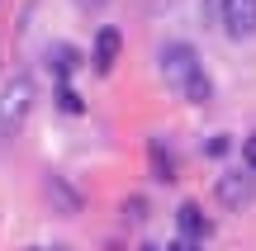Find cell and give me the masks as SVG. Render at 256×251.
<instances>
[{
    "label": "cell",
    "instance_id": "cell-12",
    "mask_svg": "<svg viewBox=\"0 0 256 251\" xmlns=\"http://www.w3.org/2000/svg\"><path fill=\"white\" fill-rule=\"evenodd\" d=\"M242 157H247V171H252V176H256V133H252V138H247V142H242Z\"/></svg>",
    "mask_w": 256,
    "mask_h": 251
},
{
    "label": "cell",
    "instance_id": "cell-16",
    "mask_svg": "<svg viewBox=\"0 0 256 251\" xmlns=\"http://www.w3.org/2000/svg\"><path fill=\"white\" fill-rule=\"evenodd\" d=\"M34 251H38V247H34Z\"/></svg>",
    "mask_w": 256,
    "mask_h": 251
},
{
    "label": "cell",
    "instance_id": "cell-10",
    "mask_svg": "<svg viewBox=\"0 0 256 251\" xmlns=\"http://www.w3.org/2000/svg\"><path fill=\"white\" fill-rule=\"evenodd\" d=\"M57 104H62V114H81V109H86V104H81V95H76L66 81L57 85Z\"/></svg>",
    "mask_w": 256,
    "mask_h": 251
},
{
    "label": "cell",
    "instance_id": "cell-2",
    "mask_svg": "<svg viewBox=\"0 0 256 251\" xmlns=\"http://www.w3.org/2000/svg\"><path fill=\"white\" fill-rule=\"evenodd\" d=\"M34 100H38V85H34V76H10L5 85H0V133H19L24 128V119H28V109H34Z\"/></svg>",
    "mask_w": 256,
    "mask_h": 251
},
{
    "label": "cell",
    "instance_id": "cell-8",
    "mask_svg": "<svg viewBox=\"0 0 256 251\" xmlns=\"http://www.w3.org/2000/svg\"><path fill=\"white\" fill-rule=\"evenodd\" d=\"M152 171H156V180H162V185H171V180H176V161H171V147H166L162 138H152Z\"/></svg>",
    "mask_w": 256,
    "mask_h": 251
},
{
    "label": "cell",
    "instance_id": "cell-11",
    "mask_svg": "<svg viewBox=\"0 0 256 251\" xmlns=\"http://www.w3.org/2000/svg\"><path fill=\"white\" fill-rule=\"evenodd\" d=\"M124 218H128V223H142V218H147V199H142V195H133V199L124 204Z\"/></svg>",
    "mask_w": 256,
    "mask_h": 251
},
{
    "label": "cell",
    "instance_id": "cell-5",
    "mask_svg": "<svg viewBox=\"0 0 256 251\" xmlns=\"http://www.w3.org/2000/svg\"><path fill=\"white\" fill-rule=\"evenodd\" d=\"M119 52H124V33L114 24H104L100 33H95V52H90V66L100 76H110L114 71V62H119Z\"/></svg>",
    "mask_w": 256,
    "mask_h": 251
},
{
    "label": "cell",
    "instance_id": "cell-14",
    "mask_svg": "<svg viewBox=\"0 0 256 251\" xmlns=\"http://www.w3.org/2000/svg\"><path fill=\"white\" fill-rule=\"evenodd\" d=\"M81 5H86V9H100V5H104V0H81Z\"/></svg>",
    "mask_w": 256,
    "mask_h": 251
},
{
    "label": "cell",
    "instance_id": "cell-6",
    "mask_svg": "<svg viewBox=\"0 0 256 251\" xmlns=\"http://www.w3.org/2000/svg\"><path fill=\"white\" fill-rule=\"evenodd\" d=\"M176 228H180L185 242H204V237H209V218L200 214V204H180L176 209Z\"/></svg>",
    "mask_w": 256,
    "mask_h": 251
},
{
    "label": "cell",
    "instance_id": "cell-15",
    "mask_svg": "<svg viewBox=\"0 0 256 251\" xmlns=\"http://www.w3.org/2000/svg\"><path fill=\"white\" fill-rule=\"evenodd\" d=\"M138 251H166V247H138Z\"/></svg>",
    "mask_w": 256,
    "mask_h": 251
},
{
    "label": "cell",
    "instance_id": "cell-9",
    "mask_svg": "<svg viewBox=\"0 0 256 251\" xmlns=\"http://www.w3.org/2000/svg\"><path fill=\"white\" fill-rule=\"evenodd\" d=\"M48 195L57 199V209H62V214H76V209H81V195H76V190H66L62 176H48Z\"/></svg>",
    "mask_w": 256,
    "mask_h": 251
},
{
    "label": "cell",
    "instance_id": "cell-3",
    "mask_svg": "<svg viewBox=\"0 0 256 251\" xmlns=\"http://www.w3.org/2000/svg\"><path fill=\"white\" fill-rule=\"evenodd\" d=\"M214 195H218V204L223 209H232V214H238V209H247L252 204V195H256V176H252V171L247 166H242V171H223V176H218V185H214Z\"/></svg>",
    "mask_w": 256,
    "mask_h": 251
},
{
    "label": "cell",
    "instance_id": "cell-4",
    "mask_svg": "<svg viewBox=\"0 0 256 251\" xmlns=\"http://www.w3.org/2000/svg\"><path fill=\"white\" fill-rule=\"evenodd\" d=\"M218 19L228 28V38H252L256 33V0H223Z\"/></svg>",
    "mask_w": 256,
    "mask_h": 251
},
{
    "label": "cell",
    "instance_id": "cell-1",
    "mask_svg": "<svg viewBox=\"0 0 256 251\" xmlns=\"http://www.w3.org/2000/svg\"><path fill=\"white\" fill-rule=\"evenodd\" d=\"M162 76H166V85H171L180 100H190V104H209L214 100V81H209V71H204L200 52H194L190 43H166L162 47Z\"/></svg>",
    "mask_w": 256,
    "mask_h": 251
},
{
    "label": "cell",
    "instance_id": "cell-7",
    "mask_svg": "<svg viewBox=\"0 0 256 251\" xmlns=\"http://www.w3.org/2000/svg\"><path fill=\"white\" fill-rule=\"evenodd\" d=\"M76 62H81V52H76L72 43H57V47H48V66H52V76H57V81H66V76L76 71Z\"/></svg>",
    "mask_w": 256,
    "mask_h": 251
},
{
    "label": "cell",
    "instance_id": "cell-13",
    "mask_svg": "<svg viewBox=\"0 0 256 251\" xmlns=\"http://www.w3.org/2000/svg\"><path fill=\"white\" fill-rule=\"evenodd\" d=\"M166 251H200V242H185V237H176V242L166 247Z\"/></svg>",
    "mask_w": 256,
    "mask_h": 251
}]
</instances>
